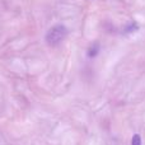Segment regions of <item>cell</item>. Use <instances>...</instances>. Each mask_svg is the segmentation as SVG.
<instances>
[{"label": "cell", "instance_id": "cell-3", "mask_svg": "<svg viewBox=\"0 0 145 145\" xmlns=\"http://www.w3.org/2000/svg\"><path fill=\"white\" fill-rule=\"evenodd\" d=\"M97 50H98V45H94V48L90 47V50H89V56H94L95 54H97Z\"/></svg>", "mask_w": 145, "mask_h": 145}, {"label": "cell", "instance_id": "cell-1", "mask_svg": "<svg viewBox=\"0 0 145 145\" xmlns=\"http://www.w3.org/2000/svg\"><path fill=\"white\" fill-rule=\"evenodd\" d=\"M66 35H68V29H66L64 25L57 24V25H55V27H52L47 32V35H46V41L48 42V45L55 46V45H57V43H60L61 41L66 37Z\"/></svg>", "mask_w": 145, "mask_h": 145}, {"label": "cell", "instance_id": "cell-2", "mask_svg": "<svg viewBox=\"0 0 145 145\" xmlns=\"http://www.w3.org/2000/svg\"><path fill=\"white\" fill-rule=\"evenodd\" d=\"M133 145H141V139H140V135H134L133 138Z\"/></svg>", "mask_w": 145, "mask_h": 145}]
</instances>
